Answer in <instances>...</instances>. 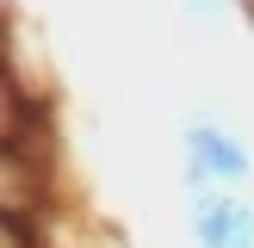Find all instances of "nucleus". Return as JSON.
<instances>
[{"label": "nucleus", "instance_id": "nucleus-1", "mask_svg": "<svg viewBox=\"0 0 254 248\" xmlns=\"http://www.w3.org/2000/svg\"><path fill=\"white\" fill-rule=\"evenodd\" d=\"M180 155H186V198L198 192H242L254 174V155L236 130H223L211 112H192L180 124Z\"/></svg>", "mask_w": 254, "mask_h": 248}, {"label": "nucleus", "instance_id": "nucleus-2", "mask_svg": "<svg viewBox=\"0 0 254 248\" xmlns=\"http://www.w3.org/2000/svg\"><path fill=\"white\" fill-rule=\"evenodd\" d=\"M192 248H254V205L242 192H198L186 205Z\"/></svg>", "mask_w": 254, "mask_h": 248}, {"label": "nucleus", "instance_id": "nucleus-3", "mask_svg": "<svg viewBox=\"0 0 254 248\" xmlns=\"http://www.w3.org/2000/svg\"><path fill=\"white\" fill-rule=\"evenodd\" d=\"M186 12H198V19H223L230 12V0H180Z\"/></svg>", "mask_w": 254, "mask_h": 248}]
</instances>
